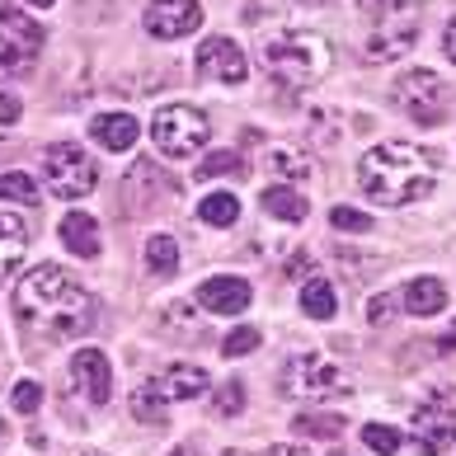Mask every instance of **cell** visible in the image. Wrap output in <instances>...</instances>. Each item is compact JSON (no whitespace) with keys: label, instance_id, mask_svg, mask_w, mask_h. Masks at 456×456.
I'll list each match as a JSON object with an SVG mask.
<instances>
[{"label":"cell","instance_id":"6da1fadb","mask_svg":"<svg viewBox=\"0 0 456 456\" xmlns=\"http://www.w3.org/2000/svg\"><path fill=\"white\" fill-rule=\"evenodd\" d=\"M14 315L33 334L66 344V339H80V334L94 330V297L61 264H38L14 287Z\"/></svg>","mask_w":456,"mask_h":456},{"label":"cell","instance_id":"7a4b0ae2","mask_svg":"<svg viewBox=\"0 0 456 456\" xmlns=\"http://www.w3.org/2000/svg\"><path fill=\"white\" fill-rule=\"evenodd\" d=\"M358 183L377 208H404V202L433 193L437 156L410 142H381L358 160Z\"/></svg>","mask_w":456,"mask_h":456},{"label":"cell","instance_id":"3957f363","mask_svg":"<svg viewBox=\"0 0 456 456\" xmlns=\"http://www.w3.org/2000/svg\"><path fill=\"white\" fill-rule=\"evenodd\" d=\"M259 61L282 86H320L334 66V53L320 33H282V38H268L259 47Z\"/></svg>","mask_w":456,"mask_h":456},{"label":"cell","instance_id":"277c9868","mask_svg":"<svg viewBox=\"0 0 456 456\" xmlns=\"http://www.w3.org/2000/svg\"><path fill=\"white\" fill-rule=\"evenodd\" d=\"M202 391H208V371L202 367H189V362H175V367H165L156 381H146L137 395H132V414L142 419V424L151 428H160L165 424V410L179 400H198Z\"/></svg>","mask_w":456,"mask_h":456},{"label":"cell","instance_id":"5b68a950","mask_svg":"<svg viewBox=\"0 0 456 456\" xmlns=\"http://www.w3.org/2000/svg\"><path fill=\"white\" fill-rule=\"evenodd\" d=\"M94 156H86V146H76V142H57V146H47V156H43V183H47V193L61 198V202H80V198H90L94 193Z\"/></svg>","mask_w":456,"mask_h":456},{"label":"cell","instance_id":"8992f818","mask_svg":"<svg viewBox=\"0 0 456 456\" xmlns=\"http://www.w3.org/2000/svg\"><path fill=\"white\" fill-rule=\"evenodd\" d=\"M353 381L344 377V367L325 358V353H301V358L287 362L282 371V395H297V400H334V395H348Z\"/></svg>","mask_w":456,"mask_h":456},{"label":"cell","instance_id":"52a82bcc","mask_svg":"<svg viewBox=\"0 0 456 456\" xmlns=\"http://www.w3.org/2000/svg\"><path fill=\"white\" fill-rule=\"evenodd\" d=\"M212 137V123L189 104H170L151 118V142H156L160 156H198Z\"/></svg>","mask_w":456,"mask_h":456},{"label":"cell","instance_id":"ba28073f","mask_svg":"<svg viewBox=\"0 0 456 456\" xmlns=\"http://www.w3.org/2000/svg\"><path fill=\"white\" fill-rule=\"evenodd\" d=\"M391 94H395V104L410 113L419 127H437V123L447 118V104H452L447 80H437V71H428V66H419V71L400 76Z\"/></svg>","mask_w":456,"mask_h":456},{"label":"cell","instance_id":"9c48e42d","mask_svg":"<svg viewBox=\"0 0 456 456\" xmlns=\"http://www.w3.org/2000/svg\"><path fill=\"white\" fill-rule=\"evenodd\" d=\"M43 53V28L38 20H28L24 10L0 5V80L28 71Z\"/></svg>","mask_w":456,"mask_h":456},{"label":"cell","instance_id":"30bf717a","mask_svg":"<svg viewBox=\"0 0 456 456\" xmlns=\"http://www.w3.org/2000/svg\"><path fill=\"white\" fill-rule=\"evenodd\" d=\"M414 447L424 456H443L456 443V391H433L424 404L414 410Z\"/></svg>","mask_w":456,"mask_h":456},{"label":"cell","instance_id":"8fae6325","mask_svg":"<svg viewBox=\"0 0 456 456\" xmlns=\"http://www.w3.org/2000/svg\"><path fill=\"white\" fill-rule=\"evenodd\" d=\"M193 28H202L198 0H151L146 5V33L151 38H189Z\"/></svg>","mask_w":456,"mask_h":456},{"label":"cell","instance_id":"7c38bea8","mask_svg":"<svg viewBox=\"0 0 456 456\" xmlns=\"http://www.w3.org/2000/svg\"><path fill=\"white\" fill-rule=\"evenodd\" d=\"M198 76L202 80H222V86H240L245 80V53H240V43H231V38H208V43H198Z\"/></svg>","mask_w":456,"mask_h":456},{"label":"cell","instance_id":"4fadbf2b","mask_svg":"<svg viewBox=\"0 0 456 456\" xmlns=\"http://www.w3.org/2000/svg\"><path fill=\"white\" fill-rule=\"evenodd\" d=\"M71 377L80 381V391L90 395V404H109L113 400V367L99 348H80L71 358Z\"/></svg>","mask_w":456,"mask_h":456},{"label":"cell","instance_id":"5bb4252c","mask_svg":"<svg viewBox=\"0 0 456 456\" xmlns=\"http://www.w3.org/2000/svg\"><path fill=\"white\" fill-rule=\"evenodd\" d=\"M198 306L212 315H240L249 306V282L245 278H208L198 287Z\"/></svg>","mask_w":456,"mask_h":456},{"label":"cell","instance_id":"9a60e30c","mask_svg":"<svg viewBox=\"0 0 456 456\" xmlns=\"http://www.w3.org/2000/svg\"><path fill=\"white\" fill-rule=\"evenodd\" d=\"M414 38H419V20L400 14L391 28H377V33H371V38L362 43V53H367L371 61H395V57H404V53L414 47Z\"/></svg>","mask_w":456,"mask_h":456},{"label":"cell","instance_id":"2e32d148","mask_svg":"<svg viewBox=\"0 0 456 456\" xmlns=\"http://www.w3.org/2000/svg\"><path fill=\"white\" fill-rule=\"evenodd\" d=\"M90 137L104 151H132L142 137V127L132 113H99V118H90Z\"/></svg>","mask_w":456,"mask_h":456},{"label":"cell","instance_id":"e0dca14e","mask_svg":"<svg viewBox=\"0 0 456 456\" xmlns=\"http://www.w3.org/2000/svg\"><path fill=\"white\" fill-rule=\"evenodd\" d=\"M61 245L71 249V255H80V259H94L99 255V222L86 216V212H71L61 222Z\"/></svg>","mask_w":456,"mask_h":456},{"label":"cell","instance_id":"ac0fdd59","mask_svg":"<svg viewBox=\"0 0 456 456\" xmlns=\"http://www.w3.org/2000/svg\"><path fill=\"white\" fill-rule=\"evenodd\" d=\"M400 301H404V311H410V315H437V311L447 306V287L437 282V278H414L400 292Z\"/></svg>","mask_w":456,"mask_h":456},{"label":"cell","instance_id":"d6986e66","mask_svg":"<svg viewBox=\"0 0 456 456\" xmlns=\"http://www.w3.org/2000/svg\"><path fill=\"white\" fill-rule=\"evenodd\" d=\"M259 202H264V212H268V216H278V222H306V212H311V202L301 198L297 189H287V183H273V189H264Z\"/></svg>","mask_w":456,"mask_h":456},{"label":"cell","instance_id":"ffe728a7","mask_svg":"<svg viewBox=\"0 0 456 456\" xmlns=\"http://www.w3.org/2000/svg\"><path fill=\"white\" fill-rule=\"evenodd\" d=\"M28 255V231L20 216H10V212H0V273H10L14 264H20Z\"/></svg>","mask_w":456,"mask_h":456},{"label":"cell","instance_id":"44dd1931","mask_svg":"<svg viewBox=\"0 0 456 456\" xmlns=\"http://www.w3.org/2000/svg\"><path fill=\"white\" fill-rule=\"evenodd\" d=\"M146 268H151L156 278H175V268H179L175 235H151V240H146Z\"/></svg>","mask_w":456,"mask_h":456},{"label":"cell","instance_id":"7402d4cb","mask_svg":"<svg viewBox=\"0 0 456 456\" xmlns=\"http://www.w3.org/2000/svg\"><path fill=\"white\" fill-rule=\"evenodd\" d=\"M301 311H306L311 320H330L334 311H339V301H334V287L325 278H311L306 287H301Z\"/></svg>","mask_w":456,"mask_h":456},{"label":"cell","instance_id":"603a6c76","mask_svg":"<svg viewBox=\"0 0 456 456\" xmlns=\"http://www.w3.org/2000/svg\"><path fill=\"white\" fill-rule=\"evenodd\" d=\"M198 216L208 226H235V216H240V198H235V193H208L198 202Z\"/></svg>","mask_w":456,"mask_h":456},{"label":"cell","instance_id":"cb8c5ba5","mask_svg":"<svg viewBox=\"0 0 456 456\" xmlns=\"http://www.w3.org/2000/svg\"><path fill=\"white\" fill-rule=\"evenodd\" d=\"M297 433H306V437H339L344 433V419L339 414H301L292 419Z\"/></svg>","mask_w":456,"mask_h":456},{"label":"cell","instance_id":"d4e9b609","mask_svg":"<svg viewBox=\"0 0 456 456\" xmlns=\"http://www.w3.org/2000/svg\"><path fill=\"white\" fill-rule=\"evenodd\" d=\"M0 202H38V183L28 175H0Z\"/></svg>","mask_w":456,"mask_h":456},{"label":"cell","instance_id":"484cf974","mask_svg":"<svg viewBox=\"0 0 456 456\" xmlns=\"http://www.w3.org/2000/svg\"><path fill=\"white\" fill-rule=\"evenodd\" d=\"M362 443H367L371 452H377V456H395L404 437H400L391 424H367V428H362Z\"/></svg>","mask_w":456,"mask_h":456},{"label":"cell","instance_id":"4316f807","mask_svg":"<svg viewBox=\"0 0 456 456\" xmlns=\"http://www.w3.org/2000/svg\"><path fill=\"white\" fill-rule=\"evenodd\" d=\"M193 175H198V179H216V175L240 179V175H245V160H240V156H231V151H222V156H208V160H202Z\"/></svg>","mask_w":456,"mask_h":456},{"label":"cell","instance_id":"83f0119b","mask_svg":"<svg viewBox=\"0 0 456 456\" xmlns=\"http://www.w3.org/2000/svg\"><path fill=\"white\" fill-rule=\"evenodd\" d=\"M268 165H273L278 175H287V179H311V165L297 156V151H273L268 156Z\"/></svg>","mask_w":456,"mask_h":456},{"label":"cell","instance_id":"f1b7e54d","mask_svg":"<svg viewBox=\"0 0 456 456\" xmlns=\"http://www.w3.org/2000/svg\"><path fill=\"white\" fill-rule=\"evenodd\" d=\"M245 410V386L240 381H226L222 391H216V414L231 419V414H240Z\"/></svg>","mask_w":456,"mask_h":456},{"label":"cell","instance_id":"f546056e","mask_svg":"<svg viewBox=\"0 0 456 456\" xmlns=\"http://www.w3.org/2000/svg\"><path fill=\"white\" fill-rule=\"evenodd\" d=\"M255 344H259V330H231L222 339V353L226 358H245V353H255Z\"/></svg>","mask_w":456,"mask_h":456},{"label":"cell","instance_id":"4dcf8cb0","mask_svg":"<svg viewBox=\"0 0 456 456\" xmlns=\"http://www.w3.org/2000/svg\"><path fill=\"white\" fill-rule=\"evenodd\" d=\"M330 226L334 231H371V216L367 212H353V208H334L330 212Z\"/></svg>","mask_w":456,"mask_h":456},{"label":"cell","instance_id":"1f68e13d","mask_svg":"<svg viewBox=\"0 0 456 456\" xmlns=\"http://www.w3.org/2000/svg\"><path fill=\"white\" fill-rule=\"evenodd\" d=\"M10 404H14V410H20V414H33V410H38V404H43V391H38V381H20V386H14V395H10Z\"/></svg>","mask_w":456,"mask_h":456},{"label":"cell","instance_id":"d6a6232c","mask_svg":"<svg viewBox=\"0 0 456 456\" xmlns=\"http://www.w3.org/2000/svg\"><path fill=\"white\" fill-rule=\"evenodd\" d=\"M391 315H395V297L391 292H381V297L367 301V320H371V325H386Z\"/></svg>","mask_w":456,"mask_h":456},{"label":"cell","instance_id":"836d02e7","mask_svg":"<svg viewBox=\"0 0 456 456\" xmlns=\"http://www.w3.org/2000/svg\"><path fill=\"white\" fill-rule=\"evenodd\" d=\"M20 123V99H14L10 90H0V127Z\"/></svg>","mask_w":456,"mask_h":456},{"label":"cell","instance_id":"e575fe53","mask_svg":"<svg viewBox=\"0 0 456 456\" xmlns=\"http://www.w3.org/2000/svg\"><path fill=\"white\" fill-rule=\"evenodd\" d=\"M362 10H367V14H377V20H386V14H395V10H400V0H362Z\"/></svg>","mask_w":456,"mask_h":456},{"label":"cell","instance_id":"d590c367","mask_svg":"<svg viewBox=\"0 0 456 456\" xmlns=\"http://www.w3.org/2000/svg\"><path fill=\"white\" fill-rule=\"evenodd\" d=\"M443 53H447V61L456 66V20H447V28H443Z\"/></svg>","mask_w":456,"mask_h":456},{"label":"cell","instance_id":"8d00e7d4","mask_svg":"<svg viewBox=\"0 0 456 456\" xmlns=\"http://www.w3.org/2000/svg\"><path fill=\"white\" fill-rule=\"evenodd\" d=\"M268 456H311V452L297 447V443H278V447H268Z\"/></svg>","mask_w":456,"mask_h":456},{"label":"cell","instance_id":"74e56055","mask_svg":"<svg viewBox=\"0 0 456 456\" xmlns=\"http://www.w3.org/2000/svg\"><path fill=\"white\" fill-rule=\"evenodd\" d=\"M306 264H311L306 255H297V259H292V268H287V273H292V278H301V273H306Z\"/></svg>","mask_w":456,"mask_h":456},{"label":"cell","instance_id":"f35d334b","mask_svg":"<svg viewBox=\"0 0 456 456\" xmlns=\"http://www.w3.org/2000/svg\"><path fill=\"white\" fill-rule=\"evenodd\" d=\"M443 348H447V353L456 348V330H447V334H443Z\"/></svg>","mask_w":456,"mask_h":456},{"label":"cell","instance_id":"ab89813d","mask_svg":"<svg viewBox=\"0 0 456 456\" xmlns=\"http://www.w3.org/2000/svg\"><path fill=\"white\" fill-rule=\"evenodd\" d=\"M170 456H193V452H189V447H175V452H170Z\"/></svg>","mask_w":456,"mask_h":456},{"label":"cell","instance_id":"60d3db41","mask_svg":"<svg viewBox=\"0 0 456 456\" xmlns=\"http://www.w3.org/2000/svg\"><path fill=\"white\" fill-rule=\"evenodd\" d=\"M28 5H38V10H43V5H53V0H28Z\"/></svg>","mask_w":456,"mask_h":456},{"label":"cell","instance_id":"b9f144b4","mask_svg":"<svg viewBox=\"0 0 456 456\" xmlns=\"http://www.w3.org/2000/svg\"><path fill=\"white\" fill-rule=\"evenodd\" d=\"M0 160H5V142H0Z\"/></svg>","mask_w":456,"mask_h":456},{"label":"cell","instance_id":"7bdbcfd3","mask_svg":"<svg viewBox=\"0 0 456 456\" xmlns=\"http://www.w3.org/2000/svg\"><path fill=\"white\" fill-rule=\"evenodd\" d=\"M306 5H325V0H306Z\"/></svg>","mask_w":456,"mask_h":456},{"label":"cell","instance_id":"ee69618b","mask_svg":"<svg viewBox=\"0 0 456 456\" xmlns=\"http://www.w3.org/2000/svg\"><path fill=\"white\" fill-rule=\"evenodd\" d=\"M0 437H5V424H0Z\"/></svg>","mask_w":456,"mask_h":456},{"label":"cell","instance_id":"f6af8a7d","mask_svg":"<svg viewBox=\"0 0 456 456\" xmlns=\"http://www.w3.org/2000/svg\"><path fill=\"white\" fill-rule=\"evenodd\" d=\"M86 456H99V452H86Z\"/></svg>","mask_w":456,"mask_h":456},{"label":"cell","instance_id":"bcb514c9","mask_svg":"<svg viewBox=\"0 0 456 456\" xmlns=\"http://www.w3.org/2000/svg\"><path fill=\"white\" fill-rule=\"evenodd\" d=\"M334 456H344V452H334Z\"/></svg>","mask_w":456,"mask_h":456}]
</instances>
